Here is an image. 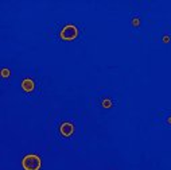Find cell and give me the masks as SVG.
Segmentation results:
<instances>
[{
  "instance_id": "cell-1",
  "label": "cell",
  "mask_w": 171,
  "mask_h": 170,
  "mask_svg": "<svg viewBox=\"0 0 171 170\" xmlns=\"http://www.w3.org/2000/svg\"><path fill=\"white\" fill-rule=\"evenodd\" d=\"M22 168L24 170H39L42 168V159L37 154H27L22 159Z\"/></svg>"
},
{
  "instance_id": "cell-2",
  "label": "cell",
  "mask_w": 171,
  "mask_h": 170,
  "mask_svg": "<svg viewBox=\"0 0 171 170\" xmlns=\"http://www.w3.org/2000/svg\"><path fill=\"white\" fill-rule=\"evenodd\" d=\"M77 37H78V27H77L76 25H73V23L65 25L59 31V38L62 41L70 42V41L77 39Z\"/></svg>"
},
{
  "instance_id": "cell-3",
  "label": "cell",
  "mask_w": 171,
  "mask_h": 170,
  "mask_svg": "<svg viewBox=\"0 0 171 170\" xmlns=\"http://www.w3.org/2000/svg\"><path fill=\"white\" fill-rule=\"evenodd\" d=\"M58 132H59V135L62 138H70L74 135L76 132V126H74V123H72V122H69V120H65V122H62L59 127H58Z\"/></svg>"
},
{
  "instance_id": "cell-4",
  "label": "cell",
  "mask_w": 171,
  "mask_h": 170,
  "mask_svg": "<svg viewBox=\"0 0 171 170\" xmlns=\"http://www.w3.org/2000/svg\"><path fill=\"white\" fill-rule=\"evenodd\" d=\"M20 88L26 93H28V95L33 93V92L35 91V81H34V78H31V77H26V78L22 80Z\"/></svg>"
},
{
  "instance_id": "cell-5",
  "label": "cell",
  "mask_w": 171,
  "mask_h": 170,
  "mask_svg": "<svg viewBox=\"0 0 171 170\" xmlns=\"http://www.w3.org/2000/svg\"><path fill=\"white\" fill-rule=\"evenodd\" d=\"M131 26L134 29H140L142 27V18L139 15H132L131 16Z\"/></svg>"
},
{
  "instance_id": "cell-6",
  "label": "cell",
  "mask_w": 171,
  "mask_h": 170,
  "mask_svg": "<svg viewBox=\"0 0 171 170\" xmlns=\"http://www.w3.org/2000/svg\"><path fill=\"white\" fill-rule=\"evenodd\" d=\"M101 107L103 108H107V110H109V108H112L115 105V103H113V100H112L111 97H104V99H101Z\"/></svg>"
},
{
  "instance_id": "cell-7",
  "label": "cell",
  "mask_w": 171,
  "mask_h": 170,
  "mask_svg": "<svg viewBox=\"0 0 171 170\" xmlns=\"http://www.w3.org/2000/svg\"><path fill=\"white\" fill-rule=\"evenodd\" d=\"M10 76H11V70L8 68H3L2 69V77L3 78H10Z\"/></svg>"
},
{
  "instance_id": "cell-8",
  "label": "cell",
  "mask_w": 171,
  "mask_h": 170,
  "mask_svg": "<svg viewBox=\"0 0 171 170\" xmlns=\"http://www.w3.org/2000/svg\"><path fill=\"white\" fill-rule=\"evenodd\" d=\"M164 123H166V126L171 127V114H169V115H167V116L164 118Z\"/></svg>"
},
{
  "instance_id": "cell-9",
  "label": "cell",
  "mask_w": 171,
  "mask_h": 170,
  "mask_svg": "<svg viewBox=\"0 0 171 170\" xmlns=\"http://www.w3.org/2000/svg\"><path fill=\"white\" fill-rule=\"evenodd\" d=\"M162 41H163V43H169V42L171 41V37L167 35V34H164V35L162 37Z\"/></svg>"
}]
</instances>
